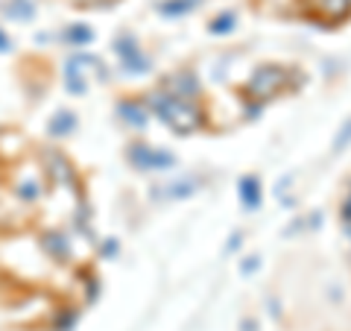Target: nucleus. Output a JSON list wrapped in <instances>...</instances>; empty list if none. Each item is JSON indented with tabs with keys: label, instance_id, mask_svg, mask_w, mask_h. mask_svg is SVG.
I'll return each instance as SVG.
<instances>
[{
	"label": "nucleus",
	"instance_id": "1",
	"mask_svg": "<svg viewBox=\"0 0 351 331\" xmlns=\"http://www.w3.org/2000/svg\"><path fill=\"white\" fill-rule=\"evenodd\" d=\"M339 6L348 9V6H351V0H322V9H331L334 15H339Z\"/></svg>",
	"mask_w": 351,
	"mask_h": 331
},
{
	"label": "nucleus",
	"instance_id": "2",
	"mask_svg": "<svg viewBox=\"0 0 351 331\" xmlns=\"http://www.w3.org/2000/svg\"><path fill=\"white\" fill-rule=\"evenodd\" d=\"M348 214H351V205H348Z\"/></svg>",
	"mask_w": 351,
	"mask_h": 331
}]
</instances>
